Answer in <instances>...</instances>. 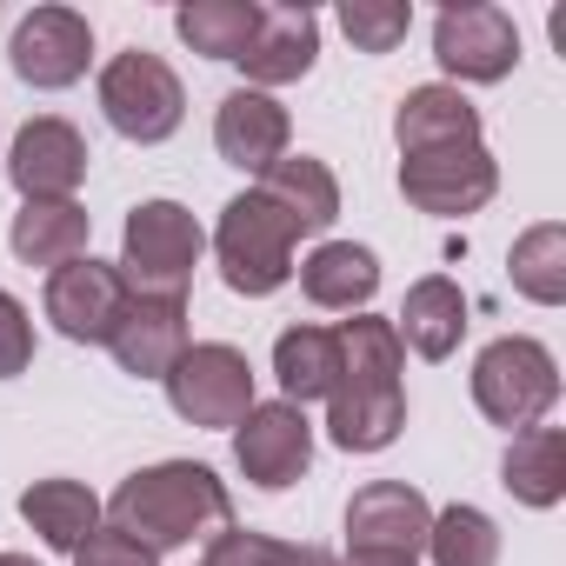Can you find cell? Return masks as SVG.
<instances>
[{
  "instance_id": "cell-1",
  "label": "cell",
  "mask_w": 566,
  "mask_h": 566,
  "mask_svg": "<svg viewBox=\"0 0 566 566\" xmlns=\"http://www.w3.org/2000/svg\"><path fill=\"white\" fill-rule=\"evenodd\" d=\"M101 513H107V526H120L147 553H174V546L227 533L233 526V493L200 460H160V467L127 473Z\"/></svg>"
},
{
  "instance_id": "cell-2",
  "label": "cell",
  "mask_w": 566,
  "mask_h": 566,
  "mask_svg": "<svg viewBox=\"0 0 566 566\" xmlns=\"http://www.w3.org/2000/svg\"><path fill=\"white\" fill-rule=\"evenodd\" d=\"M294 227L260 187L253 193H233L220 207V227H213V260H220V280L247 301H266L294 280Z\"/></svg>"
},
{
  "instance_id": "cell-3",
  "label": "cell",
  "mask_w": 566,
  "mask_h": 566,
  "mask_svg": "<svg viewBox=\"0 0 566 566\" xmlns=\"http://www.w3.org/2000/svg\"><path fill=\"white\" fill-rule=\"evenodd\" d=\"M207 253V233L200 220L180 207V200H140L120 227V280L127 294H167V301H187L193 287V266Z\"/></svg>"
},
{
  "instance_id": "cell-4",
  "label": "cell",
  "mask_w": 566,
  "mask_h": 566,
  "mask_svg": "<svg viewBox=\"0 0 566 566\" xmlns=\"http://www.w3.org/2000/svg\"><path fill=\"white\" fill-rule=\"evenodd\" d=\"M553 400H559V360L539 340L500 334L493 347H480V360H473V407L493 427L526 433V427H539L553 413Z\"/></svg>"
},
{
  "instance_id": "cell-5",
  "label": "cell",
  "mask_w": 566,
  "mask_h": 566,
  "mask_svg": "<svg viewBox=\"0 0 566 566\" xmlns=\"http://www.w3.org/2000/svg\"><path fill=\"white\" fill-rule=\"evenodd\" d=\"M101 114H107V127H114L120 140L160 147V140H174L180 120H187V87H180V74H174L160 54L127 48V54H114V61L101 67Z\"/></svg>"
},
{
  "instance_id": "cell-6",
  "label": "cell",
  "mask_w": 566,
  "mask_h": 566,
  "mask_svg": "<svg viewBox=\"0 0 566 566\" xmlns=\"http://www.w3.org/2000/svg\"><path fill=\"white\" fill-rule=\"evenodd\" d=\"M167 400L187 427H240L247 407H253V367L240 347L227 340H187V354L167 367Z\"/></svg>"
},
{
  "instance_id": "cell-7",
  "label": "cell",
  "mask_w": 566,
  "mask_h": 566,
  "mask_svg": "<svg viewBox=\"0 0 566 566\" xmlns=\"http://www.w3.org/2000/svg\"><path fill=\"white\" fill-rule=\"evenodd\" d=\"M233 460H240L247 486H260V493H287V486L314 467L307 407H294V400H253L247 420L233 427Z\"/></svg>"
},
{
  "instance_id": "cell-8",
  "label": "cell",
  "mask_w": 566,
  "mask_h": 566,
  "mask_svg": "<svg viewBox=\"0 0 566 566\" xmlns=\"http://www.w3.org/2000/svg\"><path fill=\"white\" fill-rule=\"evenodd\" d=\"M433 61L467 81V87H493L520 67V28L506 8H486V0H467V8H440L433 21Z\"/></svg>"
},
{
  "instance_id": "cell-9",
  "label": "cell",
  "mask_w": 566,
  "mask_h": 566,
  "mask_svg": "<svg viewBox=\"0 0 566 566\" xmlns=\"http://www.w3.org/2000/svg\"><path fill=\"white\" fill-rule=\"evenodd\" d=\"M400 193L407 207L433 220H467L500 193V167L486 147H440V154H407L400 160Z\"/></svg>"
},
{
  "instance_id": "cell-10",
  "label": "cell",
  "mask_w": 566,
  "mask_h": 566,
  "mask_svg": "<svg viewBox=\"0 0 566 566\" xmlns=\"http://www.w3.org/2000/svg\"><path fill=\"white\" fill-rule=\"evenodd\" d=\"M41 307H48L54 334H67L74 347H107V334H114V321L127 307V280H120L114 260L81 253V260L48 273V301Z\"/></svg>"
},
{
  "instance_id": "cell-11",
  "label": "cell",
  "mask_w": 566,
  "mask_h": 566,
  "mask_svg": "<svg viewBox=\"0 0 566 566\" xmlns=\"http://www.w3.org/2000/svg\"><path fill=\"white\" fill-rule=\"evenodd\" d=\"M87 61H94V28L74 8H34V14H21V28L8 41V67L41 94L74 87L87 74Z\"/></svg>"
},
{
  "instance_id": "cell-12",
  "label": "cell",
  "mask_w": 566,
  "mask_h": 566,
  "mask_svg": "<svg viewBox=\"0 0 566 566\" xmlns=\"http://www.w3.org/2000/svg\"><path fill=\"white\" fill-rule=\"evenodd\" d=\"M407 427V387L400 374H347L327 394V440L340 453H387Z\"/></svg>"
},
{
  "instance_id": "cell-13",
  "label": "cell",
  "mask_w": 566,
  "mask_h": 566,
  "mask_svg": "<svg viewBox=\"0 0 566 566\" xmlns=\"http://www.w3.org/2000/svg\"><path fill=\"white\" fill-rule=\"evenodd\" d=\"M427 526H433V506L407 480H374V486H360L347 500V553H400V559H420L427 553Z\"/></svg>"
},
{
  "instance_id": "cell-14",
  "label": "cell",
  "mask_w": 566,
  "mask_h": 566,
  "mask_svg": "<svg viewBox=\"0 0 566 566\" xmlns=\"http://www.w3.org/2000/svg\"><path fill=\"white\" fill-rule=\"evenodd\" d=\"M8 180L21 200H74V187L87 180V140L74 120L61 114H41L14 134V154H8Z\"/></svg>"
},
{
  "instance_id": "cell-15",
  "label": "cell",
  "mask_w": 566,
  "mask_h": 566,
  "mask_svg": "<svg viewBox=\"0 0 566 566\" xmlns=\"http://www.w3.org/2000/svg\"><path fill=\"white\" fill-rule=\"evenodd\" d=\"M107 354L120 360V374L134 380H167V367L187 354V301H167V294H127L114 334H107Z\"/></svg>"
},
{
  "instance_id": "cell-16",
  "label": "cell",
  "mask_w": 566,
  "mask_h": 566,
  "mask_svg": "<svg viewBox=\"0 0 566 566\" xmlns=\"http://www.w3.org/2000/svg\"><path fill=\"white\" fill-rule=\"evenodd\" d=\"M287 140H294L287 107H280L273 94H260V87H233V94L213 107V147H220V160L240 167V174H266L280 154H287Z\"/></svg>"
},
{
  "instance_id": "cell-17",
  "label": "cell",
  "mask_w": 566,
  "mask_h": 566,
  "mask_svg": "<svg viewBox=\"0 0 566 566\" xmlns=\"http://www.w3.org/2000/svg\"><path fill=\"white\" fill-rule=\"evenodd\" d=\"M321 61V21L307 8H260V28H253V48L240 54L247 67V87H294L307 81Z\"/></svg>"
},
{
  "instance_id": "cell-18",
  "label": "cell",
  "mask_w": 566,
  "mask_h": 566,
  "mask_svg": "<svg viewBox=\"0 0 566 566\" xmlns=\"http://www.w3.org/2000/svg\"><path fill=\"white\" fill-rule=\"evenodd\" d=\"M394 140H400V160L407 154H440V147H480V107L447 81L413 87L394 107Z\"/></svg>"
},
{
  "instance_id": "cell-19",
  "label": "cell",
  "mask_w": 566,
  "mask_h": 566,
  "mask_svg": "<svg viewBox=\"0 0 566 566\" xmlns=\"http://www.w3.org/2000/svg\"><path fill=\"white\" fill-rule=\"evenodd\" d=\"M294 273H301V294L327 314H367V301L380 294V260L374 247H354V240L314 247Z\"/></svg>"
},
{
  "instance_id": "cell-20",
  "label": "cell",
  "mask_w": 566,
  "mask_h": 566,
  "mask_svg": "<svg viewBox=\"0 0 566 566\" xmlns=\"http://www.w3.org/2000/svg\"><path fill=\"white\" fill-rule=\"evenodd\" d=\"M260 193L287 213L294 233H327V227L340 220V180H334V167L314 160V154H280V160L260 174Z\"/></svg>"
},
{
  "instance_id": "cell-21",
  "label": "cell",
  "mask_w": 566,
  "mask_h": 566,
  "mask_svg": "<svg viewBox=\"0 0 566 566\" xmlns=\"http://www.w3.org/2000/svg\"><path fill=\"white\" fill-rule=\"evenodd\" d=\"M400 347H413L420 360H453V347L467 340V294L453 287L447 273H427L407 287L400 321H394Z\"/></svg>"
},
{
  "instance_id": "cell-22",
  "label": "cell",
  "mask_w": 566,
  "mask_h": 566,
  "mask_svg": "<svg viewBox=\"0 0 566 566\" xmlns=\"http://www.w3.org/2000/svg\"><path fill=\"white\" fill-rule=\"evenodd\" d=\"M87 233H94V220H87L81 200H21V213L8 227V247H14L21 266H48L54 273V266L87 253Z\"/></svg>"
},
{
  "instance_id": "cell-23",
  "label": "cell",
  "mask_w": 566,
  "mask_h": 566,
  "mask_svg": "<svg viewBox=\"0 0 566 566\" xmlns=\"http://www.w3.org/2000/svg\"><path fill=\"white\" fill-rule=\"evenodd\" d=\"M500 486H506L520 506H533V513L559 506V500H566V433H559V427H526V433H513L506 453H500Z\"/></svg>"
},
{
  "instance_id": "cell-24",
  "label": "cell",
  "mask_w": 566,
  "mask_h": 566,
  "mask_svg": "<svg viewBox=\"0 0 566 566\" xmlns=\"http://www.w3.org/2000/svg\"><path fill=\"white\" fill-rule=\"evenodd\" d=\"M21 520L54 546V553H81L94 533H101V493L81 486V480H34L21 493Z\"/></svg>"
},
{
  "instance_id": "cell-25",
  "label": "cell",
  "mask_w": 566,
  "mask_h": 566,
  "mask_svg": "<svg viewBox=\"0 0 566 566\" xmlns=\"http://www.w3.org/2000/svg\"><path fill=\"white\" fill-rule=\"evenodd\" d=\"M273 380H280V394H287L294 407L327 400L340 387V340H334V327H287L280 334L273 340Z\"/></svg>"
},
{
  "instance_id": "cell-26",
  "label": "cell",
  "mask_w": 566,
  "mask_h": 566,
  "mask_svg": "<svg viewBox=\"0 0 566 566\" xmlns=\"http://www.w3.org/2000/svg\"><path fill=\"white\" fill-rule=\"evenodd\" d=\"M253 28H260V0H187V8L174 14V34L207 54V61H233L253 48Z\"/></svg>"
},
{
  "instance_id": "cell-27",
  "label": "cell",
  "mask_w": 566,
  "mask_h": 566,
  "mask_svg": "<svg viewBox=\"0 0 566 566\" xmlns=\"http://www.w3.org/2000/svg\"><path fill=\"white\" fill-rule=\"evenodd\" d=\"M506 280H513V294L533 301V307H559L566 301V227L559 220H539L513 240L506 253Z\"/></svg>"
},
{
  "instance_id": "cell-28",
  "label": "cell",
  "mask_w": 566,
  "mask_h": 566,
  "mask_svg": "<svg viewBox=\"0 0 566 566\" xmlns=\"http://www.w3.org/2000/svg\"><path fill=\"white\" fill-rule=\"evenodd\" d=\"M427 553H433V566H500V526H493V513H480L467 500L440 506L427 526Z\"/></svg>"
},
{
  "instance_id": "cell-29",
  "label": "cell",
  "mask_w": 566,
  "mask_h": 566,
  "mask_svg": "<svg viewBox=\"0 0 566 566\" xmlns=\"http://www.w3.org/2000/svg\"><path fill=\"white\" fill-rule=\"evenodd\" d=\"M200 566H340L327 546H294V539H266V533H247V526H227L207 539Z\"/></svg>"
},
{
  "instance_id": "cell-30",
  "label": "cell",
  "mask_w": 566,
  "mask_h": 566,
  "mask_svg": "<svg viewBox=\"0 0 566 566\" xmlns=\"http://www.w3.org/2000/svg\"><path fill=\"white\" fill-rule=\"evenodd\" d=\"M340 34L360 54H394L413 34V8H407V0H347V8H340Z\"/></svg>"
},
{
  "instance_id": "cell-31",
  "label": "cell",
  "mask_w": 566,
  "mask_h": 566,
  "mask_svg": "<svg viewBox=\"0 0 566 566\" xmlns=\"http://www.w3.org/2000/svg\"><path fill=\"white\" fill-rule=\"evenodd\" d=\"M28 360H34V321L8 287H0V380L28 374Z\"/></svg>"
},
{
  "instance_id": "cell-32",
  "label": "cell",
  "mask_w": 566,
  "mask_h": 566,
  "mask_svg": "<svg viewBox=\"0 0 566 566\" xmlns=\"http://www.w3.org/2000/svg\"><path fill=\"white\" fill-rule=\"evenodd\" d=\"M74 566H160V553H147L140 539H127L120 526H107V520H101V533L74 553Z\"/></svg>"
},
{
  "instance_id": "cell-33",
  "label": "cell",
  "mask_w": 566,
  "mask_h": 566,
  "mask_svg": "<svg viewBox=\"0 0 566 566\" xmlns=\"http://www.w3.org/2000/svg\"><path fill=\"white\" fill-rule=\"evenodd\" d=\"M340 566H420V559H400V553H347Z\"/></svg>"
},
{
  "instance_id": "cell-34",
  "label": "cell",
  "mask_w": 566,
  "mask_h": 566,
  "mask_svg": "<svg viewBox=\"0 0 566 566\" xmlns=\"http://www.w3.org/2000/svg\"><path fill=\"white\" fill-rule=\"evenodd\" d=\"M0 566H41V559H28V553H0Z\"/></svg>"
}]
</instances>
